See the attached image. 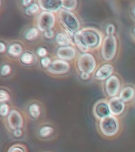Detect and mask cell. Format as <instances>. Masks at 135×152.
Masks as SVG:
<instances>
[{
	"mask_svg": "<svg viewBox=\"0 0 135 152\" xmlns=\"http://www.w3.org/2000/svg\"><path fill=\"white\" fill-rule=\"evenodd\" d=\"M56 23V17L52 12L42 11L39 14L37 19L38 29L42 32L51 30Z\"/></svg>",
	"mask_w": 135,
	"mask_h": 152,
	"instance_id": "8992f818",
	"label": "cell"
},
{
	"mask_svg": "<svg viewBox=\"0 0 135 152\" xmlns=\"http://www.w3.org/2000/svg\"><path fill=\"white\" fill-rule=\"evenodd\" d=\"M59 18L62 26L65 28V30L71 31L76 33L80 28V22L77 17L72 11L60 9L58 12Z\"/></svg>",
	"mask_w": 135,
	"mask_h": 152,
	"instance_id": "7a4b0ae2",
	"label": "cell"
},
{
	"mask_svg": "<svg viewBox=\"0 0 135 152\" xmlns=\"http://www.w3.org/2000/svg\"><path fill=\"white\" fill-rule=\"evenodd\" d=\"M38 54L39 56L41 57H44L47 55V50L45 48H38Z\"/></svg>",
	"mask_w": 135,
	"mask_h": 152,
	"instance_id": "f546056e",
	"label": "cell"
},
{
	"mask_svg": "<svg viewBox=\"0 0 135 152\" xmlns=\"http://www.w3.org/2000/svg\"><path fill=\"white\" fill-rule=\"evenodd\" d=\"M38 34H39V30L36 28H31L25 34V37L26 40H33L38 37Z\"/></svg>",
	"mask_w": 135,
	"mask_h": 152,
	"instance_id": "ffe728a7",
	"label": "cell"
},
{
	"mask_svg": "<svg viewBox=\"0 0 135 152\" xmlns=\"http://www.w3.org/2000/svg\"><path fill=\"white\" fill-rule=\"evenodd\" d=\"M31 3V0H27V1H26V0H23L22 1V4L25 6V7H29V4H30Z\"/></svg>",
	"mask_w": 135,
	"mask_h": 152,
	"instance_id": "e575fe53",
	"label": "cell"
},
{
	"mask_svg": "<svg viewBox=\"0 0 135 152\" xmlns=\"http://www.w3.org/2000/svg\"><path fill=\"white\" fill-rule=\"evenodd\" d=\"M103 38V33L97 28L86 27L74 34L73 40L79 49L86 53L90 49L98 48L102 45Z\"/></svg>",
	"mask_w": 135,
	"mask_h": 152,
	"instance_id": "6da1fadb",
	"label": "cell"
},
{
	"mask_svg": "<svg viewBox=\"0 0 135 152\" xmlns=\"http://www.w3.org/2000/svg\"><path fill=\"white\" fill-rule=\"evenodd\" d=\"M7 152H26L23 147H21L20 145H14L11 147H10Z\"/></svg>",
	"mask_w": 135,
	"mask_h": 152,
	"instance_id": "484cf974",
	"label": "cell"
},
{
	"mask_svg": "<svg viewBox=\"0 0 135 152\" xmlns=\"http://www.w3.org/2000/svg\"><path fill=\"white\" fill-rule=\"evenodd\" d=\"M77 66L81 73L91 74L96 67V60L92 55L88 52L83 53L78 57Z\"/></svg>",
	"mask_w": 135,
	"mask_h": 152,
	"instance_id": "5b68a950",
	"label": "cell"
},
{
	"mask_svg": "<svg viewBox=\"0 0 135 152\" xmlns=\"http://www.w3.org/2000/svg\"><path fill=\"white\" fill-rule=\"evenodd\" d=\"M100 132L107 137L114 136L118 133L119 130V122L116 116L113 115L104 117L100 120Z\"/></svg>",
	"mask_w": 135,
	"mask_h": 152,
	"instance_id": "277c9868",
	"label": "cell"
},
{
	"mask_svg": "<svg viewBox=\"0 0 135 152\" xmlns=\"http://www.w3.org/2000/svg\"><path fill=\"white\" fill-rule=\"evenodd\" d=\"M22 52V47L19 44L11 45L8 48V53L12 56H18Z\"/></svg>",
	"mask_w": 135,
	"mask_h": 152,
	"instance_id": "d6986e66",
	"label": "cell"
},
{
	"mask_svg": "<svg viewBox=\"0 0 135 152\" xmlns=\"http://www.w3.org/2000/svg\"><path fill=\"white\" fill-rule=\"evenodd\" d=\"M29 112L31 116L34 117V118H38V116H40L41 111L40 107L38 104H32L29 107Z\"/></svg>",
	"mask_w": 135,
	"mask_h": 152,
	"instance_id": "44dd1931",
	"label": "cell"
},
{
	"mask_svg": "<svg viewBox=\"0 0 135 152\" xmlns=\"http://www.w3.org/2000/svg\"><path fill=\"white\" fill-rule=\"evenodd\" d=\"M133 33H134V36H135V27L134 28V29H133Z\"/></svg>",
	"mask_w": 135,
	"mask_h": 152,
	"instance_id": "8d00e7d4",
	"label": "cell"
},
{
	"mask_svg": "<svg viewBox=\"0 0 135 152\" xmlns=\"http://www.w3.org/2000/svg\"><path fill=\"white\" fill-rule=\"evenodd\" d=\"M51 59L49 57H44L42 59H41V64L44 67H48L51 64Z\"/></svg>",
	"mask_w": 135,
	"mask_h": 152,
	"instance_id": "f1b7e54d",
	"label": "cell"
},
{
	"mask_svg": "<svg viewBox=\"0 0 135 152\" xmlns=\"http://www.w3.org/2000/svg\"><path fill=\"white\" fill-rule=\"evenodd\" d=\"M132 14H133L134 16L135 17V5L133 7H132Z\"/></svg>",
	"mask_w": 135,
	"mask_h": 152,
	"instance_id": "d590c367",
	"label": "cell"
},
{
	"mask_svg": "<svg viewBox=\"0 0 135 152\" xmlns=\"http://www.w3.org/2000/svg\"><path fill=\"white\" fill-rule=\"evenodd\" d=\"M114 72V67L111 64H104L98 69L96 73H95V78L98 80H105L112 75V74Z\"/></svg>",
	"mask_w": 135,
	"mask_h": 152,
	"instance_id": "5bb4252c",
	"label": "cell"
},
{
	"mask_svg": "<svg viewBox=\"0 0 135 152\" xmlns=\"http://www.w3.org/2000/svg\"><path fill=\"white\" fill-rule=\"evenodd\" d=\"M38 5L43 11L59 12L62 8V0H38Z\"/></svg>",
	"mask_w": 135,
	"mask_h": 152,
	"instance_id": "8fae6325",
	"label": "cell"
},
{
	"mask_svg": "<svg viewBox=\"0 0 135 152\" xmlns=\"http://www.w3.org/2000/svg\"><path fill=\"white\" fill-rule=\"evenodd\" d=\"M114 32H115V27L113 24H108L106 27V33L107 36H112L114 35Z\"/></svg>",
	"mask_w": 135,
	"mask_h": 152,
	"instance_id": "4316f807",
	"label": "cell"
},
{
	"mask_svg": "<svg viewBox=\"0 0 135 152\" xmlns=\"http://www.w3.org/2000/svg\"><path fill=\"white\" fill-rule=\"evenodd\" d=\"M6 50V46L2 42H0V52H5Z\"/></svg>",
	"mask_w": 135,
	"mask_h": 152,
	"instance_id": "836d02e7",
	"label": "cell"
},
{
	"mask_svg": "<svg viewBox=\"0 0 135 152\" xmlns=\"http://www.w3.org/2000/svg\"><path fill=\"white\" fill-rule=\"evenodd\" d=\"M108 105L111 114L114 116L121 115L125 110V102L119 96L111 97L108 100Z\"/></svg>",
	"mask_w": 135,
	"mask_h": 152,
	"instance_id": "30bf717a",
	"label": "cell"
},
{
	"mask_svg": "<svg viewBox=\"0 0 135 152\" xmlns=\"http://www.w3.org/2000/svg\"><path fill=\"white\" fill-rule=\"evenodd\" d=\"M56 42L57 45H59L61 47H65V46H69V45H72V40L69 38V37L66 34V33H58L56 35Z\"/></svg>",
	"mask_w": 135,
	"mask_h": 152,
	"instance_id": "2e32d148",
	"label": "cell"
},
{
	"mask_svg": "<svg viewBox=\"0 0 135 152\" xmlns=\"http://www.w3.org/2000/svg\"><path fill=\"white\" fill-rule=\"evenodd\" d=\"M10 99V95L7 91L4 90H0V103L7 102Z\"/></svg>",
	"mask_w": 135,
	"mask_h": 152,
	"instance_id": "cb8c5ba5",
	"label": "cell"
},
{
	"mask_svg": "<svg viewBox=\"0 0 135 152\" xmlns=\"http://www.w3.org/2000/svg\"><path fill=\"white\" fill-rule=\"evenodd\" d=\"M80 77L82 79H83V80H86V79H88V78H89V77H90V75L88 73H84V72H83V73H81Z\"/></svg>",
	"mask_w": 135,
	"mask_h": 152,
	"instance_id": "d6a6232c",
	"label": "cell"
},
{
	"mask_svg": "<svg viewBox=\"0 0 135 152\" xmlns=\"http://www.w3.org/2000/svg\"><path fill=\"white\" fill-rule=\"evenodd\" d=\"M1 3H2V2H1V1H0V6H1Z\"/></svg>",
	"mask_w": 135,
	"mask_h": 152,
	"instance_id": "74e56055",
	"label": "cell"
},
{
	"mask_svg": "<svg viewBox=\"0 0 135 152\" xmlns=\"http://www.w3.org/2000/svg\"><path fill=\"white\" fill-rule=\"evenodd\" d=\"M57 56L62 60H72L76 56V50L73 46H65L59 48L57 51Z\"/></svg>",
	"mask_w": 135,
	"mask_h": 152,
	"instance_id": "4fadbf2b",
	"label": "cell"
},
{
	"mask_svg": "<svg viewBox=\"0 0 135 152\" xmlns=\"http://www.w3.org/2000/svg\"><path fill=\"white\" fill-rule=\"evenodd\" d=\"M20 59H21L22 64H26V65H30V64H32L34 62L35 57L30 52H26L21 55V57H20Z\"/></svg>",
	"mask_w": 135,
	"mask_h": 152,
	"instance_id": "ac0fdd59",
	"label": "cell"
},
{
	"mask_svg": "<svg viewBox=\"0 0 135 152\" xmlns=\"http://www.w3.org/2000/svg\"><path fill=\"white\" fill-rule=\"evenodd\" d=\"M53 132L52 128L49 127V126H45L41 128L39 131V134L41 137H47L49 135H50Z\"/></svg>",
	"mask_w": 135,
	"mask_h": 152,
	"instance_id": "603a6c76",
	"label": "cell"
},
{
	"mask_svg": "<svg viewBox=\"0 0 135 152\" xmlns=\"http://www.w3.org/2000/svg\"><path fill=\"white\" fill-rule=\"evenodd\" d=\"M7 121H8V124H9L10 128L14 130L20 129L23 125V118H22L21 113L14 109L10 112Z\"/></svg>",
	"mask_w": 135,
	"mask_h": 152,
	"instance_id": "7c38bea8",
	"label": "cell"
},
{
	"mask_svg": "<svg viewBox=\"0 0 135 152\" xmlns=\"http://www.w3.org/2000/svg\"><path fill=\"white\" fill-rule=\"evenodd\" d=\"M135 95V90L134 88L128 86L122 89V90L119 93V97L121 98L124 102H131V100L133 99Z\"/></svg>",
	"mask_w": 135,
	"mask_h": 152,
	"instance_id": "9a60e30c",
	"label": "cell"
},
{
	"mask_svg": "<svg viewBox=\"0 0 135 152\" xmlns=\"http://www.w3.org/2000/svg\"><path fill=\"white\" fill-rule=\"evenodd\" d=\"M70 70V64L69 62L62 59H55L51 62V64L48 66V71L50 73L56 75L65 74Z\"/></svg>",
	"mask_w": 135,
	"mask_h": 152,
	"instance_id": "9c48e42d",
	"label": "cell"
},
{
	"mask_svg": "<svg viewBox=\"0 0 135 152\" xmlns=\"http://www.w3.org/2000/svg\"><path fill=\"white\" fill-rule=\"evenodd\" d=\"M10 72V66L9 65H3L2 66V68H1V74H2V75H9Z\"/></svg>",
	"mask_w": 135,
	"mask_h": 152,
	"instance_id": "83f0119b",
	"label": "cell"
},
{
	"mask_svg": "<svg viewBox=\"0 0 135 152\" xmlns=\"http://www.w3.org/2000/svg\"><path fill=\"white\" fill-rule=\"evenodd\" d=\"M8 113H9V105L3 103L0 105V115L5 116Z\"/></svg>",
	"mask_w": 135,
	"mask_h": 152,
	"instance_id": "d4e9b609",
	"label": "cell"
},
{
	"mask_svg": "<svg viewBox=\"0 0 135 152\" xmlns=\"http://www.w3.org/2000/svg\"><path fill=\"white\" fill-rule=\"evenodd\" d=\"M93 113L94 116L99 120L107 117V116L111 115L110 111L109 105H108V101L105 99L99 100L95 102L93 107Z\"/></svg>",
	"mask_w": 135,
	"mask_h": 152,
	"instance_id": "52a82bcc",
	"label": "cell"
},
{
	"mask_svg": "<svg viewBox=\"0 0 135 152\" xmlns=\"http://www.w3.org/2000/svg\"><path fill=\"white\" fill-rule=\"evenodd\" d=\"M77 4L76 0H62V9L72 11L76 9Z\"/></svg>",
	"mask_w": 135,
	"mask_h": 152,
	"instance_id": "e0dca14e",
	"label": "cell"
},
{
	"mask_svg": "<svg viewBox=\"0 0 135 152\" xmlns=\"http://www.w3.org/2000/svg\"><path fill=\"white\" fill-rule=\"evenodd\" d=\"M44 35H45V37L48 38V39H51V38L53 37V35H54V32H53L52 29H51V30H48L46 31V32H45Z\"/></svg>",
	"mask_w": 135,
	"mask_h": 152,
	"instance_id": "4dcf8cb0",
	"label": "cell"
},
{
	"mask_svg": "<svg viewBox=\"0 0 135 152\" xmlns=\"http://www.w3.org/2000/svg\"><path fill=\"white\" fill-rule=\"evenodd\" d=\"M14 135L16 137H19L22 135V132H21V129H16V130L14 131Z\"/></svg>",
	"mask_w": 135,
	"mask_h": 152,
	"instance_id": "1f68e13d",
	"label": "cell"
},
{
	"mask_svg": "<svg viewBox=\"0 0 135 152\" xmlns=\"http://www.w3.org/2000/svg\"><path fill=\"white\" fill-rule=\"evenodd\" d=\"M101 55L103 59L106 61H110L114 59L117 52L118 41L114 35L106 36L103 38L102 45H101Z\"/></svg>",
	"mask_w": 135,
	"mask_h": 152,
	"instance_id": "3957f363",
	"label": "cell"
},
{
	"mask_svg": "<svg viewBox=\"0 0 135 152\" xmlns=\"http://www.w3.org/2000/svg\"><path fill=\"white\" fill-rule=\"evenodd\" d=\"M121 83L117 75H111L105 83V90L111 97H116L120 90Z\"/></svg>",
	"mask_w": 135,
	"mask_h": 152,
	"instance_id": "ba28073f",
	"label": "cell"
},
{
	"mask_svg": "<svg viewBox=\"0 0 135 152\" xmlns=\"http://www.w3.org/2000/svg\"><path fill=\"white\" fill-rule=\"evenodd\" d=\"M39 8H40V7H39L38 3H33L30 6H29L28 7H26V14H28V15H33V14H34L39 10Z\"/></svg>",
	"mask_w": 135,
	"mask_h": 152,
	"instance_id": "7402d4cb",
	"label": "cell"
}]
</instances>
